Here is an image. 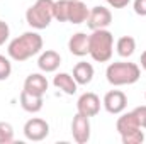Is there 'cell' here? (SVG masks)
<instances>
[{
	"instance_id": "1",
	"label": "cell",
	"mask_w": 146,
	"mask_h": 144,
	"mask_svg": "<svg viewBox=\"0 0 146 144\" xmlns=\"http://www.w3.org/2000/svg\"><path fill=\"white\" fill-rule=\"evenodd\" d=\"M41 49H42V37L34 31H29V32H24L22 36L12 39L9 42L7 53L14 61L22 63V61H27L29 58L39 54Z\"/></svg>"
},
{
	"instance_id": "2",
	"label": "cell",
	"mask_w": 146,
	"mask_h": 144,
	"mask_svg": "<svg viewBox=\"0 0 146 144\" xmlns=\"http://www.w3.org/2000/svg\"><path fill=\"white\" fill-rule=\"evenodd\" d=\"M114 53V36L107 29H95L88 36V54L97 63H107Z\"/></svg>"
},
{
	"instance_id": "3",
	"label": "cell",
	"mask_w": 146,
	"mask_h": 144,
	"mask_svg": "<svg viewBox=\"0 0 146 144\" xmlns=\"http://www.w3.org/2000/svg\"><path fill=\"white\" fill-rule=\"evenodd\" d=\"M107 81L114 87H124V85H133L139 80L141 70L136 63H129V61H117V63H110L106 70Z\"/></svg>"
},
{
	"instance_id": "4",
	"label": "cell",
	"mask_w": 146,
	"mask_h": 144,
	"mask_svg": "<svg viewBox=\"0 0 146 144\" xmlns=\"http://www.w3.org/2000/svg\"><path fill=\"white\" fill-rule=\"evenodd\" d=\"M115 127H117V132L121 134V139L124 144H141L145 141V132L141 131L143 127H141L134 110L121 114Z\"/></svg>"
},
{
	"instance_id": "5",
	"label": "cell",
	"mask_w": 146,
	"mask_h": 144,
	"mask_svg": "<svg viewBox=\"0 0 146 144\" xmlns=\"http://www.w3.org/2000/svg\"><path fill=\"white\" fill-rule=\"evenodd\" d=\"M53 5H54L53 0H36V3L31 5L26 12L27 24L37 31L46 29L51 24V20L54 19L53 17Z\"/></svg>"
},
{
	"instance_id": "6",
	"label": "cell",
	"mask_w": 146,
	"mask_h": 144,
	"mask_svg": "<svg viewBox=\"0 0 146 144\" xmlns=\"http://www.w3.org/2000/svg\"><path fill=\"white\" fill-rule=\"evenodd\" d=\"M90 117H85L82 114H75L72 120V136L78 144H87L90 141Z\"/></svg>"
},
{
	"instance_id": "7",
	"label": "cell",
	"mask_w": 146,
	"mask_h": 144,
	"mask_svg": "<svg viewBox=\"0 0 146 144\" xmlns=\"http://www.w3.org/2000/svg\"><path fill=\"white\" fill-rule=\"evenodd\" d=\"M48 134H49V124L44 119L33 117L24 124V136L29 141H36V143L42 141L48 137Z\"/></svg>"
},
{
	"instance_id": "8",
	"label": "cell",
	"mask_w": 146,
	"mask_h": 144,
	"mask_svg": "<svg viewBox=\"0 0 146 144\" xmlns=\"http://www.w3.org/2000/svg\"><path fill=\"white\" fill-rule=\"evenodd\" d=\"M110 24H112V14H110L109 9H106L102 5H97V7L90 9L88 19H87V26H88L90 31L107 29Z\"/></svg>"
},
{
	"instance_id": "9",
	"label": "cell",
	"mask_w": 146,
	"mask_h": 144,
	"mask_svg": "<svg viewBox=\"0 0 146 144\" xmlns=\"http://www.w3.org/2000/svg\"><path fill=\"white\" fill-rule=\"evenodd\" d=\"M102 105H104V108L109 114L119 115V114H122L126 110V107H127V97L121 90H110V92L106 93V97L102 100Z\"/></svg>"
},
{
	"instance_id": "10",
	"label": "cell",
	"mask_w": 146,
	"mask_h": 144,
	"mask_svg": "<svg viewBox=\"0 0 146 144\" xmlns=\"http://www.w3.org/2000/svg\"><path fill=\"white\" fill-rule=\"evenodd\" d=\"M76 112L85 117H95L100 112V98L92 92L80 95V98L76 102Z\"/></svg>"
},
{
	"instance_id": "11",
	"label": "cell",
	"mask_w": 146,
	"mask_h": 144,
	"mask_svg": "<svg viewBox=\"0 0 146 144\" xmlns=\"http://www.w3.org/2000/svg\"><path fill=\"white\" fill-rule=\"evenodd\" d=\"M60 65H61V56H60V53H56V51H53V49L42 51L41 56H39V59H37L39 70L44 71V73L56 71V70L60 68Z\"/></svg>"
},
{
	"instance_id": "12",
	"label": "cell",
	"mask_w": 146,
	"mask_h": 144,
	"mask_svg": "<svg viewBox=\"0 0 146 144\" xmlns=\"http://www.w3.org/2000/svg\"><path fill=\"white\" fill-rule=\"evenodd\" d=\"M24 90H27V92H31L34 95H41L42 97L46 93V90H48V80H46V76L41 75V73H31L26 78V81H24Z\"/></svg>"
},
{
	"instance_id": "13",
	"label": "cell",
	"mask_w": 146,
	"mask_h": 144,
	"mask_svg": "<svg viewBox=\"0 0 146 144\" xmlns=\"http://www.w3.org/2000/svg\"><path fill=\"white\" fill-rule=\"evenodd\" d=\"M88 14H90V9L82 0H70L68 22H72V24H83V22H87Z\"/></svg>"
},
{
	"instance_id": "14",
	"label": "cell",
	"mask_w": 146,
	"mask_h": 144,
	"mask_svg": "<svg viewBox=\"0 0 146 144\" xmlns=\"http://www.w3.org/2000/svg\"><path fill=\"white\" fill-rule=\"evenodd\" d=\"M68 49L73 56H87L88 54V36L85 32H76L68 41Z\"/></svg>"
},
{
	"instance_id": "15",
	"label": "cell",
	"mask_w": 146,
	"mask_h": 144,
	"mask_svg": "<svg viewBox=\"0 0 146 144\" xmlns=\"http://www.w3.org/2000/svg\"><path fill=\"white\" fill-rule=\"evenodd\" d=\"M19 100H21V107L24 108L26 112H29V114H37L42 108V104H44L41 95H34V93H31L27 90L21 92Z\"/></svg>"
},
{
	"instance_id": "16",
	"label": "cell",
	"mask_w": 146,
	"mask_h": 144,
	"mask_svg": "<svg viewBox=\"0 0 146 144\" xmlns=\"http://www.w3.org/2000/svg\"><path fill=\"white\" fill-rule=\"evenodd\" d=\"M73 78L78 85H88L94 80V66L87 61H80L73 68Z\"/></svg>"
},
{
	"instance_id": "17",
	"label": "cell",
	"mask_w": 146,
	"mask_h": 144,
	"mask_svg": "<svg viewBox=\"0 0 146 144\" xmlns=\"http://www.w3.org/2000/svg\"><path fill=\"white\" fill-rule=\"evenodd\" d=\"M53 85L58 90H61L63 93H66V95L76 93V87H78V83L75 81L73 75H70V73H58L54 76V80H53Z\"/></svg>"
},
{
	"instance_id": "18",
	"label": "cell",
	"mask_w": 146,
	"mask_h": 144,
	"mask_svg": "<svg viewBox=\"0 0 146 144\" xmlns=\"http://www.w3.org/2000/svg\"><path fill=\"white\" fill-rule=\"evenodd\" d=\"M115 49H117V54L121 58H129L134 54V49H136V39L133 36H122L117 39L115 42Z\"/></svg>"
},
{
	"instance_id": "19",
	"label": "cell",
	"mask_w": 146,
	"mask_h": 144,
	"mask_svg": "<svg viewBox=\"0 0 146 144\" xmlns=\"http://www.w3.org/2000/svg\"><path fill=\"white\" fill-rule=\"evenodd\" d=\"M68 10H70V0H56L53 5V17L58 22H68Z\"/></svg>"
},
{
	"instance_id": "20",
	"label": "cell",
	"mask_w": 146,
	"mask_h": 144,
	"mask_svg": "<svg viewBox=\"0 0 146 144\" xmlns=\"http://www.w3.org/2000/svg\"><path fill=\"white\" fill-rule=\"evenodd\" d=\"M14 141V127L9 122H0V144H9Z\"/></svg>"
},
{
	"instance_id": "21",
	"label": "cell",
	"mask_w": 146,
	"mask_h": 144,
	"mask_svg": "<svg viewBox=\"0 0 146 144\" xmlns=\"http://www.w3.org/2000/svg\"><path fill=\"white\" fill-rule=\"evenodd\" d=\"M10 73H12V65H10V61H9L5 56L0 54V81L7 80V78L10 76Z\"/></svg>"
},
{
	"instance_id": "22",
	"label": "cell",
	"mask_w": 146,
	"mask_h": 144,
	"mask_svg": "<svg viewBox=\"0 0 146 144\" xmlns=\"http://www.w3.org/2000/svg\"><path fill=\"white\" fill-rule=\"evenodd\" d=\"M9 36H10V27H9V24L5 20L0 19V46L5 44V41L9 39Z\"/></svg>"
},
{
	"instance_id": "23",
	"label": "cell",
	"mask_w": 146,
	"mask_h": 144,
	"mask_svg": "<svg viewBox=\"0 0 146 144\" xmlns=\"http://www.w3.org/2000/svg\"><path fill=\"white\" fill-rule=\"evenodd\" d=\"M134 114H136V117H138V120H139L141 127L146 129V105L136 107V108H134Z\"/></svg>"
},
{
	"instance_id": "24",
	"label": "cell",
	"mask_w": 146,
	"mask_h": 144,
	"mask_svg": "<svg viewBox=\"0 0 146 144\" xmlns=\"http://www.w3.org/2000/svg\"><path fill=\"white\" fill-rule=\"evenodd\" d=\"M133 7H134V12L138 15H141V17L146 15V0H134Z\"/></svg>"
},
{
	"instance_id": "25",
	"label": "cell",
	"mask_w": 146,
	"mask_h": 144,
	"mask_svg": "<svg viewBox=\"0 0 146 144\" xmlns=\"http://www.w3.org/2000/svg\"><path fill=\"white\" fill-rule=\"evenodd\" d=\"M106 2L109 3L112 9H124V7H127V3L131 0H106Z\"/></svg>"
},
{
	"instance_id": "26",
	"label": "cell",
	"mask_w": 146,
	"mask_h": 144,
	"mask_svg": "<svg viewBox=\"0 0 146 144\" xmlns=\"http://www.w3.org/2000/svg\"><path fill=\"white\" fill-rule=\"evenodd\" d=\"M139 63H141V68L146 71V51L141 54V59H139Z\"/></svg>"
},
{
	"instance_id": "27",
	"label": "cell",
	"mask_w": 146,
	"mask_h": 144,
	"mask_svg": "<svg viewBox=\"0 0 146 144\" xmlns=\"http://www.w3.org/2000/svg\"><path fill=\"white\" fill-rule=\"evenodd\" d=\"M145 97H146V93H145Z\"/></svg>"
}]
</instances>
